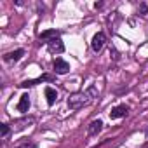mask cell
Listing matches in <instances>:
<instances>
[{"instance_id":"cell-15","label":"cell","mask_w":148,"mask_h":148,"mask_svg":"<svg viewBox=\"0 0 148 148\" xmlns=\"http://www.w3.org/2000/svg\"><path fill=\"white\" fill-rule=\"evenodd\" d=\"M139 11H141V16H145V14H146V5L143 4V5L139 7Z\"/></svg>"},{"instance_id":"cell-2","label":"cell","mask_w":148,"mask_h":148,"mask_svg":"<svg viewBox=\"0 0 148 148\" xmlns=\"http://www.w3.org/2000/svg\"><path fill=\"white\" fill-rule=\"evenodd\" d=\"M52 66H54V71L58 73V75H64V73L70 71V64L64 59H61V58H56L54 63H52Z\"/></svg>"},{"instance_id":"cell-3","label":"cell","mask_w":148,"mask_h":148,"mask_svg":"<svg viewBox=\"0 0 148 148\" xmlns=\"http://www.w3.org/2000/svg\"><path fill=\"white\" fill-rule=\"evenodd\" d=\"M105 42H106V35H105L103 32L96 33V35H94V38H92V42H91V45H92V51H94V52H99V51L103 49Z\"/></svg>"},{"instance_id":"cell-10","label":"cell","mask_w":148,"mask_h":148,"mask_svg":"<svg viewBox=\"0 0 148 148\" xmlns=\"http://www.w3.org/2000/svg\"><path fill=\"white\" fill-rule=\"evenodd\" d=\"M45 98H47V105H54L58 99V91L52 87H45Z\"/></svg>"},{"instance_id":"cell-9","label":"cell","mask_w":148,"mask_h":148,"mask_svg":"<svg viewBox=\"0 0 148 148\" xmlns=\"http://www.w3.org/2000/svg\"><path fill=\"white\" fill-rule=\"evenodd\" d=\"M28 108H30V96L28 94H23L21 98H19V103H18V110L19 112H28Z\"/></svg>"},{"instance_id":"cell-1","label":"cell","mask_w":148,"mask_h":148,"mask_svg":"<svg viewBox=\"0 0 148 148\" xmlns=\"http://www.w3.org/2000/svg\"><path fill=\"white\" fill-rule=\"evenodd\" d=\"M89 103V96L86 92H75V94H71L68 98V106L71 110H80L82 106H86Z\"/></svg>"},{"instance_id":"cell-13","label":"cell","mask_w":148,"mask_h":148,"mask_svg":"<svg viewBox=\"0 0 148 148\" xmlns=\"http://www.w3.org/2000/svg\"><path fill=\"white\" fill-rule=\"evenodd\" d=\"M0 129H2V138H7V136H9V131H11V129H9L7 124H2V125H0Z\"/></svg>"},{"instance_id":"cell-5","label":"cell","mask_w":148,"mask_h":148,"mask_svg":"<svg viewBox=\"0 0 148 148\" xmlns=\"http://www.w3.org/2000/svg\"><path fill=\"white\" fill-rule=\"evenodd\" d=\"M127 112H129V106H127V105H119V106L112 108V112H110V119H122V117L127 115Z\"/></svg>"},{"instance_id":"cell-4","label":"cell","mask_w":148,"mask_h":148,"mask_svg":"<svg viewBox=\"0 0 148 148\" xmlns=\"http://www.w3.org/2000/svg\"><path fill=\"white\" fill-rule=\"evenodd\" d=\"M47 49H49V52H52V54H61V52L64 51V45H63L61 38L58 37V38H52V40L47 42Z\"/></svg>"},{"instance_id":"cell-14","label":"cell","mask_w":148,"mask_h":148,"mask_svg":"<svg viewBox=\"0 0 148 148\" xmlns=\"http://www.w3.org/2000/svg\"><path fill=\"white\" fill-rule=\"evenodd\" d=\"M18 148H37V143H23Z\"/></svg>"},{"instance_id":"cell-6","label":"cell","mask_w":148,"mask_h":148,"mask_svg":"<svg viewBox=\"0 0 148 148\" xmlns=\"http://www.w3.org/2000/svg\"><path fill=\"white\" fill-rule=\"evenodd\" d=\"M23 54H25L23 49H16V51H12V52H7V54L4 56V61H5V63H16V61L21 59Z\"/></svg>"},{"instance_id":"cell-7","label":"cell","mask_w":148,"mask_h":148,"mask_svg":"<svg viewBox=\"0 0 148 148\" xmlns=\"http://www.w3.org/2000/svg\"><path fill=\"white\" fill-rule=\"evenodd\" d=\"M32 122H33V119H30V117H28V119L25 117V119L14 120V122H12V131H21V129H25V127H26L28 124H32Z\"/></svg>"},{"instance_id":"cell-12","label":"cell","mask_w":148,"mask_h":148,"mask_svg":"<svg viewBox=\"0 0 148 148\" xmlns=\"http://www.w3.org/2000/svg\"><path fill=\"white\" fill-rule=\"evenodd\" d=\"M59 37V32H56V30H47V32H42L40 35H38V38L40 40H47V38H58Z\"/></svg>"},{"instance_id":"cell-8","label":"cell","mask_w":148,"mask_h":148,"mask_svg":"<svg viewBox=\"0 0 148 148\" xmlns=\"http://www.w3.org/2000/svg\"><path fill=\"white\" fill-rule=\"evenodd\" d=\"M101 127H103V122H101V120H92V122L89 124V127H87L89 136H96V134L101 131Z\"/></svg>"},{"instance_id":"cell-11","label":"cell","mask_w":148,"mask_h":148,"mask_svg":"<svg viewBox=\"0 0 148 148\" xmlns=\"http://www.w3.org/2000/svg\"><path fill=\"white\" fill-rule=\"evenodd\" d=\"M42 80H52V77H49V75H44V77H40V79H35V80H25L23 84H19L21 87H32V86H37L38 82H42Z\"/></svg>"}]
</instances>
